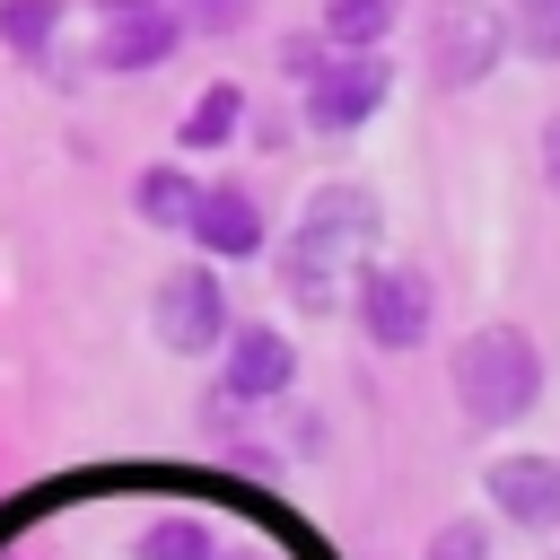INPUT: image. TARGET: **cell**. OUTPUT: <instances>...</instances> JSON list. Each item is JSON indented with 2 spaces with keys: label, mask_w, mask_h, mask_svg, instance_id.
Segmentation results:
<instances>
[{
  "label": "cell",
  "mask_w": 560,
  "mask_h": 560,
  "mask_svg": "<svg viewBox=\"0 0 560 560\" xmlns=\"http://www.w3.org/2000/svg\"><path fill=\"white\" fill-rule=\"evenodd\" d=\"M376 245V201L359 184H324L298 219V236L280 245V289L306 306V315H332L341 306V262H359Z\"/></svg>",
  "instance_id": "1"
},
{
  "label": "cell",
  "mask_w": 560,
  "mask_h": 560,
  "mask_svg": "<svg viewBox=\"0 0 560 560\" xmlns=\"http://www.w3.org/2000/svg\"><path fill=\"white\" fill-rule=\"evenodd\" d=\"M446 385H455V411L472 429H516L542 402V350H534L525 324H481V332L455 341Z\"/></svg>",
  "instance_id": "2"
},
{
  "label": "cell",
  "mask_w": 560,
  "mask_h": 560,
  "mask_svg": "<svg viewBox=\"0 0 560 560\" xmlns=\"http://www.w3.org/2000/svg\"><path fill=\"white\" fill-rule=\"evenodd\" d=\"M394 105V61L385 44H332L315 79H298V114L315 140H350L359 122H376Z\"/></svg>",
  "instance_id": "3"
},
{
  "label": "cell",
  "mask_w": 560,
  "mask_h": 560,
  "mask_svg": "<svg viewBox=\"0 0 560 560\" xmlns=\"http://www.w3.org/2000/svg\"><path fill=\"white\" fill-rule=\"evenodd\" d=\"M350 315H359L368 350H420L429 324H438V289H429V271H411V262H368Z\"/></svg>",
  "instance_id": "4"
},
{
  "label": "cell",
  "mask_w": 560,
  "mask_h": 560,
  "mask_svg": "<svg viewBox=\"0 0 560 560\" xmlns=\"http://www.w3.org/2000/svg\"><path fill=\"white\" fill-rule=\"evenodd\" d=\"M499 61H508V18L490 0H438L429 9V79L446 96L455 88H481Z\"/></svg>",
  "instance_id": "5"
},
{
  "label": "cell",
  "mask_w": 560,
  "mask_h": 560,
  "mask_svg": "<svg viewBox=\"0 0 560 560\" xmlns=\"http://www.w3.org/2000/svg\"><path fill=\"white\" fill-rule=\"evenodd\" d=\"M149 324H158V341H166L175 359L219 350V341H228V280H219V262H210V254H201V262H175V271L158 280Z\"/></svg>",
  "instance_id": "6"
},
{
  "label": "cell",
  "mask_w": 560,
  "mask_h": 560,
  "mask_svg": "<svg viewBox=\"0 0 560 560\" xmlns=\"http://www.w3.org/2000/svg\"><path fill=\"white\" fill-rule=\"evenodd\" d=\"M175 44H184V18H175L166 0H149V9H114V18H96L88 70H105V79H140V70L175 61Z\"/></svg>",
  "instance_id": "7"
},
{
  "label": "cell",
  "mask_w": 560,
  "mask_h": 560,
  "mask_svg": "<svg viewBox=\"0 0 560 560\" xmlns=\"http://www.w3.org/2000/svg\"><path fill=\"white\" fill-rule=\"evenodd\" d=\"M184 236H192L210 262H254V254L271 245V219H262V201H254L245 184H201Z\"/></svg>",
  "instance_id": "8"
},
{
  "label": "cell",
  "mask_w": 560,
  "mask_h": 560,
  "mask_svg": "<svg viewBox=\"0 0 560 560\" xmlns=\"http://www.w3.org/2000/svg\"><path fill=\"white\" fill-rule=\"evenodd\" d=\"M289 376H298V341L280 324H245L219 341V394L228 402H271V394H289Z\"/></svg>",
  "instance_id": "9"
},
{
  "label": "cell",
  "mask_w": 560,
  "mask_h": 560,
  "mask_svg": "<svg viewBox=\"0 0 560 560\" xmlns=\"http://www.w3.org/2000/svg\"><path fill=\"white\" fill-rule=\"evenodd\" d=\"M481 490H490V508H499L516 534H551V525H560V464H551V455H499V464L481 472Z\"/></svg>",
  "instance_id": "10"
},
{
  "label": "cell",
  "mask_w": 560,
  "mask_h": 560,
  "mask_svg": "<svg viewBox=\"0 0 560 560\" xmlns=\"http://www.w3.org/2000/svg\"><path fill=\"white\" fill-rule=\"evenodd\" d=\"M245 114H254V105H245V88H236V79H210V88L192 96V114L175 122V149H201V158H210V149L245 140Z\"/></svg>",
  "instance_id": "11"
},
{
  "label": "cell",
  "mask_w": 560,
  "mask_h": 560,
  "mask_svg": "<svg viewBox=\"0 0 560 560\" xmlns=\"http://www.w3.org/2000/svg\"><path fill=\"white\" fill-rule=\"evenodd\" d=\"M192 201H201V175H192V166H175V158H158V166H140V175H131V210H140L149 228H184V219H192Z\"/></svg>",
  "instance_id": "12"
},
{
  "label": "cell",
  "mask_w": 560,
  "mask_h": 560,
  "mask_svg": "<svg viewBox=\"0 0 560 560\" xmlns=\"http://www.w3.org/2000/svg\"><path fill=\"white\" fill-rule=\"evenodd\" d=\"M52 35H61V0H0V44L18 61H44Z\"/></svg>",
  "instance_id": "13"
},
{
  "label": "cell",
  "mask_w": 560,
  "mask_h": 560,
  "mask_svg": "<svg viewBox=\"0 0 560 560\" xmlns=\"http://www.w3.org/2000/svg\"><path fill=\"white\" fill-rule=\"evenodd\" d=\"M394 18H402V0H324V9H315V26H324L332 44H385Z\"/></svg>",
  "instance_id": "14"
},
{
  "label": "cell",
  "mask_w": 560,
  "mask_h": 560,
  "mask_svg": "<svg viewBox=\"0 0 560 560\" xmlns=\"http://www.w3.org/2000/svg\"><path fill=\"white\" fill-rule=\"evenodd\" d=\"M508 52L560 61V0H508Z\"/></svg>",
  "instance_id": "15"
},
{
  "label": "cell",
  "mask_w": 560,
  "mask_h": 560,
  "mask_svg": "<svg viewBox=\"0 0 560 560\" xmlns=\"http://www.w3.org/2000/svg\"><path fill=\"white\" fill-rule=\"evenodd\" d=\"M420 560H490V525L481 516H455V525H438L429 534V551Z\"/></svg>",
  "instance_id": "16"
},
{
  "label": "cell",
  "mask_w": 560,
  "mask_h": 560,
  "mask_svg": "<svg viewBox=\"0 0 560 560\" xmlns=\"http://www.w3.org/2000/svg\"><path fill=\"white\" fill-rule=\"evenodd\" d=\"M166 9L184 18V35H236L254 0H166Z\"/></svg>",
  "instance_id": "17"
},
{
  "label": "cell",
  "mask_w": 560,
  "mask_h": 560,
  "mask_svg": "<svg viewBox=\"0 0 560 560\" xmlns=\"http://www.w3.org/2000/svg\"><path fill=\"white\" fill-rule=\"evenodd\" d=\"M324 52H332V35H324V26L280 35V70H289V79H315V70H324Z\"/></svg>",
  "instance_id": "18"
},
{
  "label": "cell",
  "mask_w": 560,
  "mask_h": 560,
  "mask_svg": "<svg viewBox=\"0 0 560 560\" xmlns=\"http://www.w3.org/2000/svg\"><path fill=\"white\" fill-rule=\"evenodd\" d=\"M534 158H542V184L560 192V114H542V140H534Z\"/></svg>",
  "instance_id": "19"
}]
</instances>
